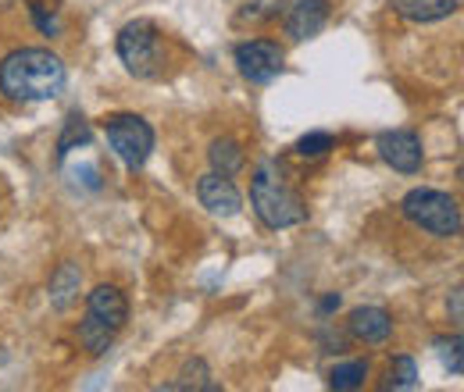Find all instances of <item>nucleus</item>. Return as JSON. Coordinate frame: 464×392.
I'll use <instances>...</instances> for the list:
<instances>
[{
	"label": "nucleus",
	"mask_w": 464,
	"mask_h": 392,
	"mask_svg": "<svg viewBox=\"0 0 464 392\" xmlns=\"http://www.w3.org/2000/svg\"><path fill=\"white\" fill-rule=\"evenodd\" d=\"M64 64L58 54L40 51V47H25L4 57L0 64V93L7 100L18 104H36V100H51L64 90Z\"/></svg>",
	"instance_id": "obj_1"
},
{
	"label": "nucleus",
	"mask_w": 464,
	"mask_h": 392,
	"mask_svg": "<svg viewBox=\"0 0 464 392\" xmlns=\"http://www.w3.org/2000/svg\"><path fill=\"white\" fill-rule=\"evenodd\" d=\"M250 207L268 228H293L307 218L300 193L286 182L283 168H276L272 161H265L250 178Z\"/></svg>",
	"instance_id": "obj_2"
},
{
	"label": "nucleus",
	"mask_w": 464,
	"mask_h": 392,
	"mask_svg": "<svg viewBox=\"0 0 464 392\" xmlns=\"http://www.w3.org/2000/svg\"><path fill=\"white\" fill-rule=\"evenodd\" d=\"M407 222L425 228L436 239H454L461 235V207L450 193L443 189H411L401 204Z\"/></svg>",
	"instance_id": "obj_3"
},
{
	"label": "nucleus",
	"mask_w": 464,
	"mask_h": 392,
	"mask_svg": "<svg viewBox=\"0 0 464 392\" xmlns=\"http://www.w3.org/2000/svg\"><path fill=\"white\" fill-rule=\"evenodd\" d=\"M118 57L140 79L158 75V64H161V33H158V25L147 22V18L129 22L118 33Z\"/></svg>",
	"instance_id": "obj_4"
},
{
	"label": "nucleus",
	"mask_w": 464,
	"mask_h": 392,
	"mask_svg": "<svg viewBox=\"0 0 464 392\" xmlns=\"http://www.w3.org/2000/svg\"><path fill=\"white\" fill-rule=\"evenodd\" d=\"M108 143L125 168L140 171L154 150V129L140 114H115L108 118Z\"/></svg>",
	"instance_id": "obj_5"
},
{
	"label": "nucleus",
	"mask_w": 464,
	"mask_h": 392,
	"mask_svg": "<svg viewBox=\"0 0 464 392\" xmlns=\"http://www.w3.org/2000/svg\"><path fill=\"white\" fill-rule=\"evenodd\" d=\"M236 68H239L243 79L265 86V82H272V79L283 75L286 51L276 40H246V43L236 47Z\"/></svg>",
	"instance_id": "obj_6"
},
{
	"label": "nucleus",
	"mask_w": 464,
	"mask_h": 392,
	"mask_svg": "<svg viewBox=\"0 0 464 392\" xmlns=\"http://www.w3.org/2000/svg\"><path fill=\"white\" fill-rule=\"evenodd\" d=\"M375 147H379V158H382L393 171H401V175L421 171V161H425V154H421V139H418L411 129L382 132Z\"/></svg>",
	"instance_id": "obj_7"
},
{
	"label": "nucleus",
	"mask_w": 464,
	"mask_h": 392,
	"mask_svg": "<svg viewBox=\"0 0 464 392\" xmlns=\"http://www.w3.org/2000/svg\"><path fill=\"white\" fill-rule=\"evenodd\" d=\"M197 196H200V204L211 211V215H218V218H232V215H239V207H243V196H239V189L232 186L229 175H218V171H211V175H204L200 182H197Z\"/></svg>",
	"instance_id": "obj_8"
},
{
	"label": "nucleus",
	"mask_w": 464,
	"mask_h": 392,
	"mask_svg": "<svg viewBox=\"0 0 464 392\" xmlns=\"http://www.w3.org/2000/svg\"><path fill=\"white\" fill-rule=\"evenodd\" d=\"M86 314L97 325H104L108 332H118L129 321V300H125V292L118 285H97L90 292V300H86Z\"/></svg>",
	"instance_id": "obj_9"
},
{
	"label": "nucleus",
	"mask_w": 464,
	"mask_h": 392,
	"mask_svg": "<svg viewBox=\"0 0 464 392\" xmlns=\"http://www.w3.org/2000/svg\"><path fill=\"white\" fill-rule=\"evenodd\" d=\"M325 22H329V0H296L290 11H286L283 29H286L290 40L300 43V40L318 36L325 29Z\"/></svg>",
	"instance_id": "obj_10"
},
{
	"label": "nucleus",
	"mask_w": 464,
	"mask_h": 392,
	"mask_svg": "<svg viewBox=\"0 0 464 392\" xmlns=\"http://www.w3.org/2000/svg\"><path fill=\"white\" fill-rule=\"evenodd\" d=\"M350 332L361 342H386L393 336V318L382 307H357L350 314Z\"/></svg>",
	"instance_id": "obj_11"
},
{
	"label": "nucleus",
	"mask_w": 464,
	"mask_h": 392,
	"mask_svg": "<svg viewBox=\"0 0 464 392\" xmlns=\"http://www.w3.org/2000/svg\"><path fill=\"white\" fill-rule=\"evenodd\" d=\"M79 289H82V268L75 261H64L58 272L51 275V303L58 311H68L79 300Z\"/></svg>",
	"instance_id": "obj_12"
},
{
	"label": "nucleus",
	"mask_w": 464,
	"mask_h": 392,
	"mask_svg": "<svg viewBox=\"0 0 464 392\" xmlns=\"http://www.w3.org/2000/svg\"><path fill=\"white\" fill-rule=\"evenodd\" d=\"M397 11L411 22H440L458 11V0H397Z\"/></svg>",
	"instance_id": "obj_13"
},
{
	"label": "nucleus",
	"mask_w": 464,
	"mask_h": 392,
	"mask_svg": "<svg viewBox=\"0 0 464 392\" xmlns=\"http://www.w3.org/2000/svg\"><path fill=\"white\" fill-rule=\"evenodd\" d=\"M208 158H211V168L218 171V175H236V171H243L246 165V158H243V147L229 139V136H222V139H215L211 143V150H208Z\"/></svg>",
	"instance_id": "obj_14"
},
{
	"label": "nucleus",
	"mask_w": 464,
	"mask_h": 392,
	"mask_svg": "<svg viewBox=\"0 0 464 392\" xmlns=\"http://www.w3.org/2000/svg\"><path fill=\"white\" fill-rule=\"evenodd\" d=\"M90 121L82 118V114H68V121H64V129H61V139H58V161H64L72 150H79V147H86L90 143Z\"/></svg>",
	"instance_id": "obj_15"
},
{
	"label": "nucleus",
	"mask_w": 464,
	"mask_h": 392,
	"mask_svg": "<svg viewBox=\"0 0 464 392\" xmlns=\"http://www.w3.org/2000/svg\"><path fill=\"white\" fill-rule=\"evenodd\" d=\"M364 378H368V360H347L329 371V386L336 392L357 389V386H364Z\"/></svg>",
	"instance_id": "obj_16"
},
{
	"label": "nucleus",
	"mask_w": 464,
	"mask_h": 392,
	"mask_svg": "<svg viewBox=\"0 0 464 392\" xmlns=\"http://www.w3.org/2000/svg\"><path fill=\"white\" fill-rule=\"evenodd\" d=\"M79 339H82V346L93 353V357H101L108 346H111V339H115V332H108L104 325H97L90 314L82 318V325H79Z\"/></svg>",
	"instance_id": "obj_17"
},
{
	"label": "nucleus",
	"mask_w": 464,
	"mask_h": 392,
	"mask_svg": "<svg viewBox=\"0 0 464 392\" xmlns=\"http://www.w3.org/2000/svg\"><path fill=\"white\" fill-rule=\"evenodd\" d=\"M208 378H211V371H208V364L197 357V360H186V368H182L179 382H172L169 389H215Z\"/></svg>",
	"instance_id": "obj_18"
},
{
	"label": "nucleus",
	"mask_w": 464,
	"mask_h": 392,
	"mask_svg": "<svg viewBox=\"0 0 464 392\" xmlns=\"http://www.w3.org/2000/svg\"><path fill=\"white\" fill-rule=\"evenodd\" d=\"M279 4H283V0H250V4H243V7H239L236 22H243V25L268 22V18H276V14H279Z\"/></svg>",
	"instance_id": "obj_19"
},
{
	"label": "nucleus",
	"mask_w": 464,
	"mask_h": 392,
	"mask_svg": "<svg viewBox=\"0 0 464 392\" xmlns=\"http://www.w3.org/2000/svg\"><path fill=\"white\" fill-rule=\"evenodd\" d=\"M329 150H336L333 132H307V136H300V143H296V154H300V158H325Z\"/></svg>",
	"instance_id": "obj_20"
},
{
	"label": "nucleus",
	"mask_w": 464,
	"mask_h": 392,
	"mask_svg": "<svg viewBox=\"0 0 464 392\" xmlns=\"http://www.w3.org/2000/svg\"><path fill=\"white\" fill-rule=\"evenodd\" d=\"M418 386V364L411 357H397L390 368V382L386 389H414Z\"/></svg>",
	"instance_id": "obj_21"
},
{
	"label": "nucleus",
	"mask_w": 464,
	"mask_h": 392,
	"mask_svg": "<svg viewBox=\"0 0 464 392\" xmlns=\"http://www.w3.org/2000/svg\"><path fill=\"white\" fill-rule=\"evenodd\" d=\"M436 349H440V357H443V364L450 368V375H461V371H464L461 336H454V339H436Z\"/></svg>",
	"instance_id": "obj_22"
},
{
	"label": "nucleus",
	"mask_w": 464,
	"mask_h": 392,
	"mask_svg": "<svg viewBox=\"0 0 464 392\" xmlns=\"http://www.w3.org/2000/svg\"><path fill=\"white\" fill-rule=\"evenodd\" d=\"M33 22L40 25V33H47V36H58V29H61V22H58V14L47 7V4H40V0H33Z\"/></svg>",
	"instance_id": "obj_23"
},
{
	"label": "nucleus",
	"mask_w": 464,
	"mask_h": 392,
	"mask_svg": "<svg viewBox=\"0 0 464 392\" xmlns=\"http://www.w3.org/2000/svg\"><path fill=\"white\" fill-rule=\"evenodd\" d=\"M336 307H340V296H336V292L322 300V314H329V311H336Z\"/></svg>",
	"instance_id": "obj_24"
},
{
	"label": "nucleus",
	"mask_w": 464,
	"mask_h": 392,
	"mask_svg": "<svg viewBox=\"0 0 464 392\" xmlns=\"http://www.w3.org/2000/svg\"><path fill=\"white\" fill-rule=\"evenodd\" d=\"M454 321H461V289H454Z\"/></svg>",
	"instance_id": "obj_25"
}]
</instances>
